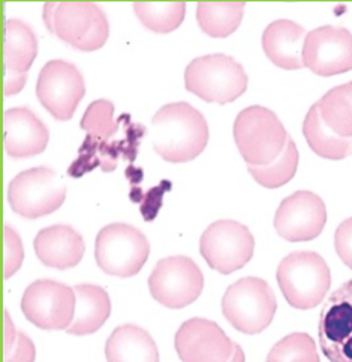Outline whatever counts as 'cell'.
I'll use <instances>...</instances> for the list:
<instances>
[{"mask_svg": "<svg viewBox=\"0 0 352 362\" xmlns=\"http://www.w3.org/2000/svg\"><path fill=\"white\" fill-rule=\"evenodd\" d=\"M150 140L154 152L168 163H188L209 143L205 117L188 103L164 105L152 119Z\"/></svg>", "mask_w": 352, "mask_h": 362, "instance_id": "6da1fadb", "label": "cell"}, {"mask_svg": "<svg viewBox=\"0 0 352 362\" xmlns=\"http://www.w3.org/2000/svg\"><path fill=\"white\" fill-rule=\"evenodd\" d=\"M44 21L57 38L81 52L99 50L110 35L107 16L92 2H47Z\"/></svg>", "mask_w": 352, "mask_h": 362, "instance_id": "7a4b0ae2", "label": "cell"}, {"mask_svg": "<svg viewBox=\"0 0 352 362\" xmlns=\"http://www.w3.org/2000/svg\"><path fill=\"white\" fill-rule=\"evenodd\" d=\"M277 284L288 304L298 310L320 305L332 286L327 262L313 251H294L277 268Z\"/></svg>", "mask_w": 352, "mask_h": 362, "instance_id": "3957f363", "label": "cell"}, {"mask_svg": "<svg viewBox=\"0 0 352 362\" xmlns=\"http://www.w3.org/2000/svg\"><path fill=\"white\" fill-rule=\"evenodd\" d=\"M288 132L281 119L261 105H252L238 113L234 122V140L248 165H269L284 152Z\"/></svg>", "mask_w": 352, "mask_h": 362, "instance_id": "277c9868", "label": "cell"}, {"mask_svg": "<svg viewBox=\"0 0 352 362\" xmlns=\"http://www.w3.org/2000/svg\"><path fill=\"white\" fill-rule=\"evenodd\" d=\"M185 86L204 101L228 104L246 92L248 74L231 56L207 54L193 59L188 65Z\"/></svg>", "mask_w": 352, "mask_h": 362, "instance_id": "5b68a950", "label": "cell"}, {"mask_svg": "<svg viewBox=\"0 0 352 362\" xmlns=\"http://www.w3.org/2000/svg\"><path fill=\"white\" fill-rule=\"evenodd\" d=\"M277 310L276 295L269 283L246 276L226 288L222 298L225 319L237 331L253 335L270 327Z\"/></svg>", "mask_w": 352, "mask_h": 362, "instance_id": "8992f818", "label": "cell"}, {"mask_svg": "<svg viewBox=\"0 0 352 362\" xmlns=\"http://www.w3.org/2000/svg\"><path fill=\"white\" fill-rule=\"evenodd\" d=\"M150 255V244L137 227L125 223L105 226L96 236L95 259L108 275L129 279L137 275Z\"/></svg>", "mask_w": 352, "mask_h": 362, "instance_id": "52a82bcc", "label": "cell"}, {"mask_svg": "<svg viewBox=\"0 0 352 362\" xmlns=\"http://www.w3.org/2000/svg\"><path fill=\"white\" fill-rule=\"evenodd\" d=\"M66 199V185L53 168L35 167L17 175L8 187L12 211L35 220L53 214Z\"/></svg>", "mask_w": 352, "mask_h": 362, "instance_id": "ba28073f", "label": "cell"}, {"mask_svg": "<svg viewBox=\"0 0 352 362\" xmlns=\"http://www.w3.org/2000/svg\"><path fill=\"white\" fill-rule=\"evenodd\" d=\"M149 288L157 303L178 310L200 298L204 288V276L192 259L173 256L156 263L149 276Z\"/></svg>", "mask_w": 352, "mask_h": 362, "instance_id": "9c48e42d", "label": "cell"}, {"mask_svg": "<svg viewBox=\"0 0 352 362\" xmlns=\"http://www.w3.org/2000/svg\"><path fill=\"white\" fill-rule=\"evenodd\" d=\"M255 239L249 228L234 220L210 224L200 239V251L209 267L224 275L233 274L250 262Z\"/></svg>", "mask_w": 352, "mask_h": 362, "instance_id": "30bf717a", "label": "cell"}, {"mask_svg": "<svg viewBox=\"0 0 352 362\" xmlns=\"http://www.w3.org/2000/svg\"><path fill=\"white\" fill-rule=\"evenodd\" d=\"M75 307L74 288L53 280L32 283L21 298L24 316L35 327L45 331H66L74 320Z\"/></svg>", "mask_w": 352, "mask_h": 362, "instance_id": "8fae6325", "label": "cell"}, {"mask_svg": "<svg viewBox=\"0 0 352 362\" xmlns=\"http://www.w3.org/2000/svg\"><path fill=\"white\" fill-rule=\"evenodd\" d=\"M86 95V84L75 65L50 60L40 72L36 96L57 120H69Z\"/></svg>", "mask_w": 352, "mask_h": 362, "instance_id": "7c38bea8", "label": "cell"}, {"mask_svg": "<svg viewBox=\"0 0 352 362\" xmlns=\"http://www.w3.org/2000/svg\"><path fill=\"white\" fill-rule=\"evenodd\" d=\"M318 337L321 351L330 362H352V279L324 303Z\"/></svg>", "mask_w": 352, "mask_h": 362, "instance_id": "4fadbf2b", "label": "cell"}, {"mask_svg": "<svg viewBox=\"0 0 352 362\" xmlns=\"http://www.w3.org/2000/svg\"><path fill=\"white\" fill-rule=\"evenodd\" d=\"M303 64L321 77L351 71L352 33L336 26H322L309 32L303 47Z\"/></svg>", "mask_w": 352, "mask_h": 362, "instance_id": "5bb4252c", "label": "cell"}, {"mask_svg": "<svg viewBox=\"0 0 352 362\" xmlns=\"http://www.w3.org/2000/svg\"><path fill=\"white\" fill-rule=\"evenodd\" d=\"M327 223L322 199L310 191H297L286 197L274 215L277 235L288 243H306L318 238Z\"/></svg>", "mask_w": 352, "mask_h": 362, "instance_id": "9a60e30c", "label": "cell"}, {"mask_svg": "<svg viewBox=\"0 0 352 362\" xmlns=\"http://www.w3.org/2000/svg\"><path fill=\"white\" fill-rule=\"evenodd\" d=\"M174 344L181 362H229L236 349L219 325L201 317L181 325Z\"/></svg>", "mask_w": 352, "mask_h": 362, "instance_id": "2e32d148", "label": "cell"}, {"mask_svg": "<svg viewBox=\"0 0 352 362\" xmlns=\"http://www.w3.org/2000/svg\"><path fill=\"white\" fill-rule=\"evenodd\" d=\"M38 54V40L28 23L8 20L5 23V95L18 93L28 81V72Z\"/></svg>", "mask_w": 352, "mask_h": 362, "instance_id": "e0dca14e", "label": "cell"}, {"mask_svg": "<svg viewBox=\"0 0 352 362\" xmlns=\"http://www.w3.org/2000/svg\"><path fill=\"white\" fill-rule=\"evenodd\" d=\"M5 152L12 158H29L42 153L50 132L42 120L26 107L9 108L4 116Z\"/></svg>", "mask_w": 352, "mask_h": 362, "instance_id": "ac0fdd59", "label": "cell"}, {"mask_svg": "<svg viewBox=\"0 0 352 362\" xmlns=\"http://www.w3.org/2000/svg\"><path fill=\"white\" fill-rule=\"evenodd\" d=\"M36 256L48 268L69 269L84 256V239L69 226H51L42 228L33 240Z\"/></svg>", "mask_w": 352, "mask_h": 362, "instance_id": "d6986e66", "label": "cell"}, {"mask_svg": "<svg viewBox=\"0 0 352 362\" xmlns=\"http://www.w3.org/2000/svg\"><path fill=\"white\" fill-rule=\"evenodd\" d=\"M306 30L291 20H276L270 23L262 33V48L265 56L282 69H301L303 47Z\"/></svg>", "mask_w": 352, "mask_h": 362, "instance_id": "ffe728a7", "label": "cell"}, {"mask_svg": "<svg viewBox=\"0 0 352 362\" xmlns=\"http://www.w3.org/2000/svg\"><path fill=\"white\" fill-rule=\"evenodd\" d=\"M105 358L107 362H159V351L147 331L123 325L107 340Z\"/></svg>", "mask_w": 352, "mask_h": 362, "instance_id": "44dd1931", "label": "cell"}, {"mask_svg": "<svg viewBox=\"0 0 352 362\" xmlns=\"http://www.w3.org/2000/svg\"><path fill=\"white\" fill-rule=\"evenodd\" d=\"M74 291L77 296L75 316L66 332L89 335L101 329L111 315L110 296L102 287L93 284H78Z\"/></svg>", "mask_w": 352, "mask_h": 362, "instance_id": "7402d4cb", "label": "cell"}, {"mask_svg": "<svg viewBox=\"0 0 352 362\" xmlns=\"http://www.w3.org/2000/svg\"><path fill=\"white\" fill-rule=\"evenodd\" d=\"M303 134L310 149L325 160H344L352 155V139H344L325 125L318 104H313L303 122Z\"/></svg>", "mask_w": 352, "mask_h": 362, "instance_id": "603a6c76", "label": "cell"}, {"mask_svg": "<svg viewBox=\"0 0 352 362\" xmlns=\"http://www.w3.org/2000/svg\"><path fill=\"white\" fill-rule=\"evenodd\" d=\"M245 6V2H200L197 20L201 30L212 38H226L238 29Z\"/></svg>", "mask_w": 352, "mask_h": 362, "instance_id": "cb8c5ba5", "label": "cell"}, {"mask_svg": "<svg viewBox=\"0 0 352 362\" xmlns=\"http://www.w3.org/2000/svg\"><path fill=\"white\" fill-rule=\"evenodd\" d=\"M317 104L325 125L334 134L352 139V81L330 89Z\"/></svg>", "mask_w": 352, "mask_h": 362, "instance_id": "d4e9b609", "label": "cell"}, {"mask_svg": "<svg viewBox=\"0 0 352 362\" xmlns=\"http://www.w3.org/2000/svg\"><path fill=\"white\" fill-rule=\"evenodd\" d=\"M133 11L145 28L168 33L176 30L185 20V2H135Z\"/></svg>", "mask_w": 352, "mask_h": 362, "instance_id": "484cf974", "label": "cell"}, {"mask_svg": "<svg viewBox=\"0 0 352 362\" xmlns=\"http://www.w3.org/2000/svg\"><path fill=\"white\" fill-rule=\"evenodd\" d=\"M123 120L121 116L114 120V104L107 100H98L92 103L86 113L81 119V129L87 132L86 144H105L120 129V122Z\"/></svg>", "mask_w": 352, "mask_h": 362, "instance_id": "4316f807", "label": "cell"}, {"mask_svg": "<svg viewBox=\"0 0 352 362\" xmlns=\"http://www.w3.org/2000/svg\"><path fill=\"white\" fill-rule=\"evenodd\" d=\"M298 167V149L293 139H288L281 156L269 165H248V170L257 182L265 188H279L296 176Z\"/></svg>", "mask_w": 352, "mask_h": 362, "instance_id": "83f0119b", "label": "cell"}, {"mask_svg": "<svg viewBox=\"0 0 352 362\" xmlns=\"http://www.w3.org/2000/svg\"><path fill=\"white\" fill-rule=\"evenodd\" d=\"M265 362H321L317 344L309 334L294 332L273 346Z\"/></svg>", "mask_w": 352, "mask_h": 362, "instance_id": "f1b7e54d", "label": "cell"}, {"mask_svg": "<svg viewBox=\"0 0 352 362\" xmlns=\"http://www.w3.org/2000/svg\"><path fill=\"white\" fill-rule=\"evenodd\" d=\"M5 362H35L36 351L26 334L17 332L5 313Z\"/></svg>", "mask_w": 352, "mask_h": 362, "instance_id": "f546056e", "label": "cell"}, {"mask_svg": "<svg viewBox=\"0 0 352 362\" xmlns=\"http://www.w3.org/2000/svg\"><path fill=\"white\" fill-rule=\"evenodd\" d=\"M23 259L24 251L18 233L14 228L5 226V279H9L20 269Z\"/></svg>", "mask_w": 352, "mask_h": 362, "instance_id": "4dcf8cb0", "label": "cell"}, {"mask_svg": "<svg viewBox=\"0 0 352 362\" xmlns=\"http://www.w3.org/2000/svg\"><path fill=\"white\" fill-rule=\"evenodd\" d=\"M334 248L337 256L349 269H352V216L336 228Z\"/></svg>", "mask_w": 352, "mask_h": 362, "instance_id": "1f68e13d", "label": "cell"}, {"mask_svg": "<svg viewBox=\"0 0 352 362\" xmlns=\"http://www.w3.org/2000/svg\"><path fill=\"white\" fill-rule=\"evenodd\" d=\"M246 358H245V352H243V349L236 343V349H234V354H233V358L229 359V362H245Z\"/></svg>", "mask_w": 352, "mask_h": 362, "instance_id": "d6a6232c", "label": "cell"}]
</instances>
